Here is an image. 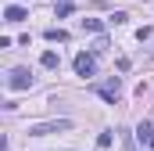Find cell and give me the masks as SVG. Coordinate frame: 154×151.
<instances>
[{
    "instance_id": "cell-2",
    "label": "cell",
    "mask_w": 154,
    "mask_h": 151,
    "mask_svg": "<svg viewBox=\"0 0 154 151\" xmlns=\"http://www.w3.org/2000/svg\"><path fill=\"white\" fill-rule=\"evenodd\" d=\"M7 86H11V90H29V86H32V72H29V69H11Z\"/></svg>"
},
{
    "instance_id": "cell-4",
    "label": "cell",
    "mask_w": 154,
    "mask_h": 151,
    "mask_svg": "<svg viewBox=\"0 0 154 151\" xmlns=\"http://www.w3.org/2000/svg\"><path fill=\"white\" fill-rule=\"evenodd\" d=\"M97 72V61H93V54H75V76H93Z\"/></svg>"
},
{
    "instance_id": "cell-7",
    "label": "cell",
    "mask_w": 154,
    "mask_h": 151,
    "mask_svg": "<svg viewBox=\"0 0 154 151\" xmlns=\"http://www.w3.org/2000/svg\"><path fill=\"white\" fill-rule=\"evenodd\" d=\"M39 61H43V69H57V65H61L57 50H43V58H39Z\"/></svg>"
},
{
    "instance_id": "cell-9",
    "label": "cell",
    "mask_w": 154,
    "mask_h": 151,
    "mask_svg": "<svg viewBox=\"0 0 154 151\" xmlns=\"http://www.w3.org/2000/svg\"><path fill=\"white\" fill-rule=\"evenodd\" d=\"M151 130H154L151 122H140V130H136V137H140V140H147V137H151Z\"/></svg>"
},
{
    "instance_id": "cell-1",
    "label": "cell",
    "mask_w": 154,
    "mask_h": 151,
    "mask_svg": "<svg viewBox=\"0 0 154 151\" xmlns=\"http://www.w3.org/2000/svg\"><path fill=\"white\" fill-rule=\"evenodd\" d=\"M65 130H72V122H68V119H57V122H36V126H29V133H32V137H47V133H65Z\"/></svg>"
},
{
    "instance_id": "cell-5",
    "label": "cell",
    "mask_w": 154,
    "mask_h": 151,
    "mask_svg": "<svg viewBox=\"0 0 154 151\" xmlns=\"http://www.w3.org/2000/svg\"><path fill=\"white\" fill-rule=\"evenodd\" d=\"M22 18H25V7H18V4H11L4 11V22H22Z\"/></svg>"
},
{
    "instance_id": "cell-6",
    "label": "cell",
    "mask_w": 154,
    "mask_h": 151,
    "mask_svg": "<svg viewBox=\"0 0 154 151\" xmlns=\"http://www.w3.org/2000/svg\"><path fill=\"white\" fill-rule=\"evenodd\" d=\"M43 36L50 40V43H68V33H65V29H57V25H54V29H47Z\"/></svg>"
},
{
    "instance_id": "cell-3",
    "label": "cell",
    "mask_w": 154,
    "mask_h": 151,
    "mask_svg": "<svg viewBox=\"0 0 154 151\" xmlns=\"http://www.w3.org/2000/svg\"><path fill=\"white\" fill-rule=\"evenodd\" d=\"M97 94H100L108 104H115L118 97H122V83H118V76H111L108 83H100V86H97Z\"/></svg>"
},
{
    "instance_id": "cell-11",
    "label": "cell",
    "mask_w": 154,
    "mask_h": 151,
    "mask_svg": "<svg viewBox=\"0 0 154 151\" xmlns=\"http://www.w3.org/2000/svg\"><path fill=\"white\" fill-rule=\"evenodd\" d=\"M97 148H111V133H100L97 137Z\"/></svg>"
},
{
    "instance_id": "cell-8",
    "label": "cell",
    "mask_w": 154,
    "mask_h": 151,
    "mask_svg": "<svg viewBox=\"0 0 154 151\" xmlns=\"http://www.w3.org/2000/svg\"><path fill=\"white\" fill-rule=\"evenodd\" d=\"M82 29L86 33H104V22L100 18H82Z\"/></svg>"
},
{
    "instance_id": "cell-10",
    "label": "cell",
    "mask_w": 154,
    "mask_h": 151,
    "mask_svg": "<svg viewBox=\"0 0 154 151\" xmlns=\"http://www.w3.org/2000/svg\"><path fill=\"white\" fill-rule=\"evenodd\" d=\"M65 14H72V4H68V0H61V4H57V18H65Z\"/></svg>"
},
{
    "instance_id": "cell-12",
    "label": "cell",
    "mask_w": 154,
    "mask_h": 151,
    "mask_svg": "<svg viewBox=\"0 0 154 151\" xmlns=\"http://www.w3.org/2000/svg\"><path fill=\"white\" fill-rule=\"evenodd\" d=\"M147 144H151V148H154V130H151V137H147Z\"/></svg>"
}]
</instances>
